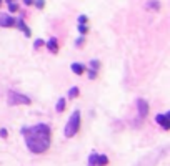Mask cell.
<instances>
[{
    "mask_svg": "<svg viewBox=\"0 0 170 166\" xmlns=\"http://www.w3.org/2000/svg\"><path fill=\"white\" fill-rule=\"evenodd\" d=\"M20 133L25 138L27 148L35 154H42L50 148V141H52V131L50 126L45 123H38L35 126H23L20 130Z\"/></svg>",
    "mask_w": 170,
    "mask_h": 166,
    "instance_id": "cell-1",
    "label": "cell"
},
{
    "mask_svg": "<svg viewBox=\"0 0 170 166\" xmlns=\"http://www.w3.org/2000/svg\"><path fill=\"white\" fill-rule=\"evenodd\" d=\"M79 128H80V111H73L72 116L69 118V121H67L65 128H63V135L67 138H72V136L77 135Z\"/></svg>",
    "mask_w": 170,
    "mask_h": 166,
    "instance_id": "cell-2",
    "label": "cell"
},
{
    "mask_svg": "<svg viewBox=\"0 0 170 166\" xmlns=\"http://www.w3.org/2000/svg\"><path fill=\"white\" fill-rule=\"evenodd\" d=\"M30 98L17 91H9V105H30Z\"/></svg>",
    "mask_w": 170,
    "mask_h": 166,
    "instance_id": "cell-3",
    "label": "cell"
},
{
    "mask_svg": "<svg viewBox=\"0 0 170 166\" xmlns=\"http://www.w3.org/2000/svg\"><path fill=\"white\" fill-rule=\"evenodd\" d=\"M155 121H157L158 125H160L162 128L165 130V131L170 128V115H168V113H164V115H157V116H155Z\"/></svg>",
    "mask_w": 170,
    "mask_h": 166,
    "instance_id": "cell-4",
    "label": "cell"
},
{
    "mask_svg": "<svg viewBox=\"0 0 170 166\" xmlns=\"http://www.w3.org/2000/svg\"><path fill=\"white\" fill-rule=\"evenodd\" d=\"M137 108H139V118L143 120L148 115V103L145 100H142V98H139L137 100Z\"/></svg>",
    "mask_w": 170,
    "mask_h": 166,
    "instance_id": "cell-5",
    "label": "cell"
},
{
    "mask_svg": "<svg viewBox=\"0 0 170 166\" xmlns=\"http://www.w3.org/2000/svg\"><path fill=\"white\" fill-rule=\"evenodd\" d=\"M15 25V19L10 17L9 13H0V27H13Z\"/></svg>",
    "mask_w": 170,
    "mask_h": 166,
    "instance_id": "cell-6",
    "label": "cell"
},
{
    "mask_svg": "<svg viewBox=\"0 0 170 166\" xmlns=\"http://www.w3.org/2000/svg\"><path fill=\"white\" fill-rule=\"evenodd\" d=\"M47 48L50 53H57V52H58V42H57L55 37H52L50 40L47 42Z\"/></svg>",
    "mask_w": 170,
    "mask_h": 166,
    "instance_id": "cell-7",
    "label": "cell"
},
{
    "mask_svg": "<svg viewBox=\"0 0 170 166\" xmlns=\"http://www.w3.org/2000/svg\"><path fill=\"white\" fill-rule=\"evenodd\" d=\"M15 25L19 27L20 30L23 32V33H25V37H30V35H32V33H30V28L25 25V22H23L22 19H15Z\"/></svg>",
    "mask_w": 170,
    "mask_h": 166,
    "instance_id": "cell-8",
    "label": "cell"
},
{
    "mask_svg": "<svg viewBox=\"0 0 170 166\" xmlns=\"http://www.w3.org/2000/svg\"><path fill=\"white\" fill-rule=\"evenodd\" d=\"M72 72L77 73V75H82L85 72V68H83V65H80V63H72Z\"/></svg>",
    "mask_w": 170,
    "mask_h": 166,
    "instance_id": "cell-9",
    "label": "cell"
},
{
    "mask_svg": "<svg viewBox=\"0 0 170 166\" xmlns=\"http://www.w3.org/2000/svg\"><path fill=\"white\" fill-rule=\"evenodd\" d=\"M108 164V158L105 154H97V166H105Z\"/></svg>",
    "mask_w": 170,
    "mask_h": 166,
    "instance_id": "cell-10",
    "label": "cell"
},
{
    "mask_svg": "<svg viewBox=\"0 0 170 166\" xmlns=\"http://www.w3.org/2000/svg\"><path fill=\"white\" fill-rule=\"evenodd\" d=\"M147 8L148 10H158L160 8V3H158L157 0H150V2L147 3Z\"/></svg>",
    "mask_w": 170,
    "mask_h": 166,
    "instance_id": "cell-11",
    "label": "cell"
},
{
    "mask_svg": "<svg viewBox=\"0 0 170 166\" xmlns=\"http://www.w3.org/2000/svg\"><path fill=\"white\" fill-rule=\"evenodd\" d=\"M88 166H97V153H90V156H88Z\"/></svg>",
    "mask_w": 170,
    "mask_h": 166,
    "instance_id": "cell-12",
    "label": "cell"
},
{
    "mask_svg": "<svg viewBox=\"0 0 170 166\" xmlns=\"http://www.w3.org/2000/svg\"><path fill=\"white\" fill-rule=\"evenodd\" d=\"M63 110H65V100H63V98H60V100H58V103H57V111H58V113H62Z\"/></svg>",
    "mask_w": 170,
    "mask_h": 166,
    "instance_id": "cell-13",
    "label": "cell"
},
{
    "mask_svg": "<svg viewBox=\"0 0 170 166\" xmlns=\"http://www.w3.org/2000/svg\"><path fill=\"white\" fill-rule=\"evenodd\" d=\"M77 95H79V88H77V86H72V88L69 90V97H70V98H75Z\"/></svg>",
    "mask_w": 170,
    "mask_h": 166,
    "instance_id": "cell-14",
    "label": "cell"
},
{
    "mask_svg": "<svg viewBox=\"0 0 170 166\" xmlns=\"http://www.w3.org/2000/svg\"><path fill=\"white\" fill-rule=\"evenodd\" d=\"M9 10L10 12H17V10H19V5H17L15 2H10L9 3Z\"/></svg>",
    "mask_w": 170,
    "mask_h": 166,
    "instance_id": "cell-15",
    "label": "cell"
},
{
    "mask_svg": "<svg viewBox=\"0 0 170 166\" xmlns=\"http://www.w3.org/2000/svg\"><path fill=\"white\" fill-rule=\"evenodd\" d=\"M88 78H90V80H95V78H97V70H88Z\"/></svg>",
    "mask_w": 170,
    "mask_h": 166,
    "instance_id": "cell-16",
    "label": "cell"
},
{
    "mask_svg": "<svg viewBox=\"0 0 170 166\" xmlns=\"http://www.w3.org/2000/svg\"><path fill=\"white\" fill-rule=\"evenodd\" d=\"M90 66H92V70H97L98 66H100V62H98V60H92V62H90Z\"/></svg>",
    "mask_w": 170,
    "mask_h": 166,
    "instance_id": "cell-17",
    "label": "cell"
},
{
    "mask_svg": "<svg viewBox=\"0 0 170 166\" xmlns=\"http://www.w3.org/2000/svg\"><path fill=\"white\" fill-rule=\"evenodd\" d=\"M35 5H37V8H44V5H45V0H35Z\"/></svg>",
    "mask_w": 170,
    "mask_h": 166,
    "instance_id": "cell-18",
    "label": "cell"
},
{
    "mask_svg": "<svg viewBox=\"0 0 170 166\" xmlns=\"http://www.w3.org/2000/svg\"><path fill=\"white\" fill-rule=\"evenodd\" d=\"M42 45H44V40H40V38H37V40L34 42V47H35V48H40Z\"/></svg>",
    "mask_w": 170,
    "mask_h": 166,
    "instance_id": "cell-19",
    "label": "cell"
},
{
    "mask_svg": "<svg viewBox=\"0 0 170 166\" xmlns=\"http://www.w3.org/2000/svg\"><path fill=\"white\" fill-rule=\"evenodd\" d=\"M79 32H80V35H85L88 32V28L85 27V25H79Z\"/></svg>",
    "mask_w": 170,
    "mask_h": 166,
    "instance_id": "cell-20",
    "label": "cell"
},
{
    "mask_svg": "<svg viewBox=\"0 0 170 166\" xmlns=\"http://www.w3.org/2000/svg\"><path fill=\"white\" fill-rule=\"evenodd\" d=\"M85 23H87V17H85V15H80L79 17V25H85Z\"/></svg>",
    "mask_w": 170,
    "mask_h": 166,
    "instance_id": "cell-21",
    "label": "cell"
},
{
    "mask_svg": "<svg viewBox=\"0 0 170 166\" xmlns=\"http://www.w3.org/2000/svg\"><path fill=\"white\" fill-rule=\"evenodd\" d=\"M75 45H77V47H82V45H83V35H82V37H80V38H77Z\"/></svg>",
    "mask_w": 170,
    "mask_h": 166,
    "instance_id": "cell-22",
    "label": "cell"
},
{
    "mask_svg": "<svg viewBox=\"0 0 170 166\" xmlns=\"http://www.w3.org/2000/svg\"><path fill=\"white\" fill-rule=\"evenodd\" d=\"M0 136H2V138H7V130L5 128L0 130Z\"/></svg>",
    "mask_w": 170,
    "mask_h": 166,
    "instance_id": "cell-23",
    "label": "cell"
},
{
    "mask_svg": "<svg viewBox=\"0 0 170 166\" xmlns=\"http://www.w3.org/2000/svg\"><path fill=\"white\" fill-rule=\"evenodd\" d=\"M23 3H27V5H32V3H34V0H23Z\"/></svg>",
    "mask_w": 170,
    "mask_h": 166,
    "instance_id": "cell-24",
    "label": "cell"
},
{
    "mask_svg": "<svg viewBox=\"0 0 170 166\" xmlns=\"http://www.w3.org/2000/svg\"><path fill=\"white\" fill-rule=\"evenodd\" d=\"M10 2H15V0H7V3H10Z\"/></svg>",
    "mask_w": 170,
    "mask_h": 166,
    "instance_id": "cell-25",
    "label": "cell"
},
{
    "mask_svg": "<svg viewBox=\"0 0 170 166\" xmlns=\"http://www.w3.org/2000/svg\"><path fill=\"white\" fill-rule=\"evenodd\" d=\"M0 5H2V0H0Z\"/></svg>",
    "mask_w": 170,
    "mask_h": 166,
    "instance_id": "cell-26",
    "label": "cell"
}]
</instances>
